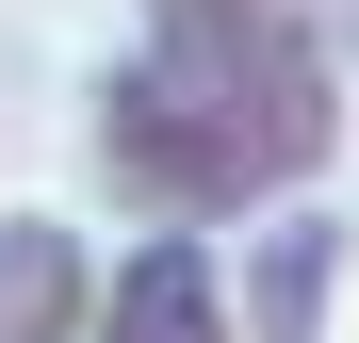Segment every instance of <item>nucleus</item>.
<instances>
[{
	"instance_id": "f257e3e1",
	"label": "nucleus",
	"mask_w": 359,
	"mask_h": 343,
	"mask_svg": "<svg viewBox=\"0 0 359 343\" xmlns=\"http://www.w3.org/2000/svg\"><path fill=\"white\" fill-rule=\"evenodd\" d=\"M147 66L212 114V131H245V163L294 196L343 163V66L311 49L294 0H147Z\"/></svg>"
},
{
	"instance_id": "423d86ee",
	"label": "nucleus",
	"mask_w": 359,
	"mask_h": 343,
	"mask_svg": "<svg viewBox=\"0 0 359 343\" xmlns=\"http://www.w3.org/2000/svg\"><path fill=\"white\" fill-rule=\"evenodd\" d=\"M294 17H311V49H327V66L359 82V0H294Z\"/></svg>"
},
{
	"instance_id": "7ed1b4c3",
	"label": "nucleus",
	"mask_w": 359,
	"mask_h": 343,
	"mask_svg": "<svg viewBox=\"0 0 359 343\" xmlns=\"http://www.w3.org/2000/svg\"><path fill=\"white\" fill-rule=\"evenodd\" d=\"M343 278H359V213H327L311 180L262 196V213H245V295H229V343H327Z\"/></svg>"
},
{
	"instance_id": "20e7f679",
	"label": "nucleus",
	"mask_w": 359,
	"mask_h": 343,
	"mask_svg": "<svg viewBox=\"0 0 359 343\" xmlns=\"http://www.w3.org/2000/svg\"><path fill=\"white\" fill-rule=\"evenodd\" d=\"M82 343H229V262H212V229H147L114 278H82Z\"/></svg>"
},
{
	"instance_id": "f03ea898",
	"label": "nucleus",
	"mask_w": 359,
	"mask_h": 343,
	"mask_svg": "<svg viewBox=\"0 0 359 343\" xmlns=\"http://www.w3.org/2000/svg\"><path fill=\"white\" fill-rule=\"evenodd\" d=\"M82 163H98V196L131 213V229H245V213L278 196L262 163H245V131H212L147 49L82 82Z\"/></svg>"
},
{
	"instance_id": "39448f33",
	"label": "nucleus",
	"mask_w": 359,
	"mask_h": 343,
	"mask_svg": "<svg viewBox=\"0 0 359 343\" xmlns=\"http://www.w3.org/2000/svg\"><path fill=\"white\" fill-rule=\"evenodd\" d=\"M82 229L66 213H0V343H82Z\"/></svg>"
}]
</instances>
